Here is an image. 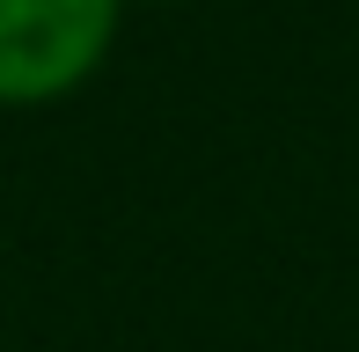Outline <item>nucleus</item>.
<instances>
[{"instance_id": "obj_1", "label": "nucleus", "mask_w": 359, "mask_h": 352, "mask_svg": "<svg viewBox=\"0 0 359 352\" xmlns=\"http://www.w3.org/2000/svg\"><path fill=\"white\" fill-rule=\"evenodd\" d=\"M125 0H0V103H59L110 59Z\"/></svg>"}, {"instance_id": "obj_2", "label": "nucleus", "mask_w": 359, "mask_h": 352, "mask_svg": "<svg viewBox=\"0 0 359 352\" xmlns=\"http://www.w3.org/2000/svg\"><path fill=\"white\" fill-rule=\"evenodd\" d=\"M161 8H169V0H161Z\"/></svg>"}]
</instances>
